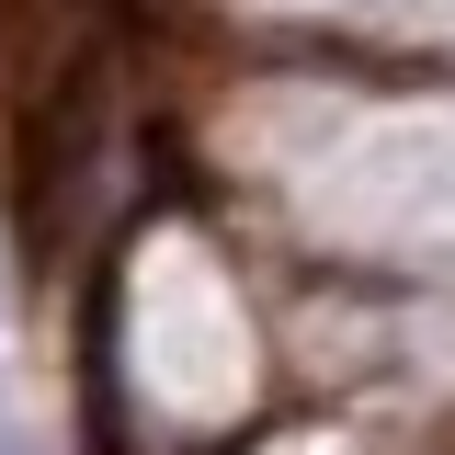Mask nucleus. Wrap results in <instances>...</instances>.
Returning <instances> with one entry per match:
<instances>
[{"label": "nucleus", "instance_id": "obj_1", "mask_svg": "<svg viewBox=\"0 0 455 455\" xmlns=\"http://www.w3.org/2000/svg\"><path fill=\"white\" fill-rule=\"evenodd\" d=\"M0 455H23V421H12V398H0Z\"/></svg>", "mask_w": 455, "mask_h": 455}]
</instances>
